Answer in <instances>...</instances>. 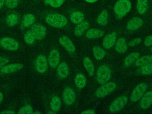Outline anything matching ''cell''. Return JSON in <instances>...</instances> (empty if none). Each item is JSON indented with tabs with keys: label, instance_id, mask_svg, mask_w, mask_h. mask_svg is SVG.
<instances>
[{
	"label": "cell",
	"instance_id": "cell-20",
	"mask_svg": "<svg viewBox=\"0 0 152 114\" xmlns=\"http://www.w3.org/2000/svg\"><path fill=\"white\" fill-rule=\"evenodd\" d=\"M103 31L97 29H91L88 30L86 36L89 39L99 38L104 35Z\"/></svg>",
	"mask_w": 152,
	"mask_h": 114
},
{
	"label": "cell",
	"instance_id": "cell-40",
	"mask_svg": "<svg viewBox=\"0 0 152 114\" xmlns=\"http://www.w3.org/2000/svg\"><path fill=\"white\" fill-rule=\"evenodd\" d=\"M81 114H95V111L94 110H87L83 111Z\"/></svg>",
	"mask_w": 152,
	"mask_h": 114
},
{
	"label": "cell",
	"instance_id": "cell-15",
	"mask_svg": "<svg viewBox=\"0 0 152 114\" xmlns=\"http://www.w3.org/2000/svg\"><path fill=\"white\" fill-rule=\"evenodd\" d=\"M152 104V91L146 92L142 97L140 102V106L143 110L148 109Z\"/></svg>",
	"mask_w": 152,
	"mask_h": 114
},
{
	"label": "cell",
	"instance_id": "cell-5",
	"mask_svg": "<svg viewBox=\"0 0 152 114\" xmlns=\"http://www.w3.org/2000/svg\"><path fill=\"white\" fill-rule=\"evenodd\" d=\"M147 86L145 83L142 82L135 88L130 96L132 102H135L139 100L144 96L147 90Z\"/></svg>",
	"mask_w": 152,
	"mask_h": 114
},
{
	"label": "cell",
	"instance_id": "cell-34",
	"mask_svg": "<svg viewBox=\"0 0 152 114\" xmlns=\"http://www.w3.org/2000/svg\"><path fill=\"white\" fill-rule=\"evenodd\" d=\"M33 108L32 106L29 105H27L21 107L18 111L19 114H30L33 113Z\"/></svg>",
	"mask_w": 152,
	"mask_h": 114
},
{
	"label": "cell",
	"instance_id": "cell-26",
	"mask_svg": "<svg viewBox=\"0 0 152 114\" xmlns=\"http://www.w3.org/2000/svg\"><path fill=\"white\" fill-rule=\"evenodd\" d=\"M61 102L58 96H54L52 98L50 102V107L53 112H58L61 107Z\"/></svg>",
	"mask_w": 152,
	"mask_h": 114
},
{
	"label": "cell",
	"instance_id": "cell-14",
	"mask_svg": "<svg viewBox=\"0 0 152 114\" xmlns=\"http://www.w3.org/2000/svg\"><path fill=\"white\" fill-rule=\"evenodd\" d=\"M143 21L139 17H135L131 19L127 24L126 28L128 30H135L142 26Z\"/></svg>",
	"mask_w": 152,
	"mask_h": 114
},
{
	"label": "cell",
	"instance_id": "cell-37",
	"mask_svg": "<svg viewBox=\"0 0 152 114\" xmlns=\"http://www.w3.org/2000/svg\"><path fill=\"white\" fill-rule=\"evenodd\" d=\"M144 44L146 47H149L152 46V35L148 36L145 38L144 41Z\"/></svg>",
	"mask_w": 152,
	"mask_h": 114
},
{
	"label": "cell",
	"instance_id": "cell-7",
	"mask_svg": "<svg viewBox=\"0 0 152 114\" xmlns=\"http://www.w3.org/2000/svg\"><path fill=\"white\" fill-rule=\"evenodd\" d=\"M0 45L3 48L10 51H16L19 47V43L10 38L5 37L0 40Z\"/></svg>",
	"mask_w": 152,
	"mask_h": 114
},
{
	"label": "cell",
	"instance_id": "cell-38",
	"mask_svg": "<svg viewBox=\"0 0 152 114\" xmlns=\"http://www.w3.org/2000/svg\"><path fill=\"white\" fill-rule=\"evenodd\" d=\"M141 42H142L141 38H138L134 39L133 41H131V42L129 43V45L130 46H134L137 45L141 43Z\"/></svg>",
	"mask_w": 152,
	"mask_h": 114
},
{
	"label": "cell",
	"instance_id": "cell-25",
	"mask_svg": "<svg viewBox=\"0 0 152 114\" xmlns=\"http://www.w3.org/2000/svg\"><path fill=\"white\" fill-rule=\"evenodd\" d=\"M75 83L79 89L83 88L86 84V79L83 74H79L75 78Z\"/></svg>",
	"mask_w": 152,
	"mask_h": 114
},
{
	"label": "cell",
	"instance_id": "cell-47",
	"mask_svg": "<svg viewBox=\"0 0 152 114\" xmlns=\"http://www.w3.org/2000/svg\"><path fill=\"white\" fill-rule=\"evenodd\" d=\"M151 51H152V49H151Z\"/></svg>",
	"mask_w": 152,
	"mask_h": 114
},
{
	"label": "cell",
	"instance_id": "cell-11",
	"mask_svg": "<svg viewBox=\"0 0 152 114\" xmlns=\"http://www.w3.org/2000/svg\"><path fill=\"white\" fill-rule=\"evenodd\" d=\"M31 30L37 40H42L46 35V28L44 26L41 24H35L32 26Z\"/></svg>",
	"mask_w": 152,
	"mask_h": 114
},
{
	"label": "cell",
	"instance_id": "cell-33",
	"mask_svg": "<svg viewBox=\"0 0 152 114\" xmlns=\"http://www.w3.org/2000/svg\"><path fill=\"white\" fill-rule=\"evenodd\" d=\"M66 0H45V4H49L53 8H58L60 7Z\"/></svg>",
	"mask_w": 152,
	"mask_h": 114
},
{
	"label": "cell",
	"instance_id": "cell-2",
	"mask_svg": "<svg viewBox=\"0 0 152 114\" xmlns=\"http://www.w3.org/2000/svg\"><path fill=\"white\" fill-rule=\"evenodd\" d=\"M131 7L129 0H118L114 6V11L118 18H122L130 11Z\"/></svg>",
	"mask_w": 152,
	"mask_h": 114
},
{
	"label": "cell",
	"instance_id": "cell-17",
	"mask_svg": "<svg viewBox=\"0 0 152 114\" xmlns=\"http://www.w3.org/2000/svg\"><path fill=\"white\" fill-rule=\"evenodd\" d=\"M69 68L66 63L62 62L61 63L58 67L57 73L59 77L61 79L67 78L69 74Z\"/></svg>",
	"mask_w": 152,
	"mask_h": 114
},
{
	"label": "cell",
	"instance_id": "cell-24",
	"mask_svg": "<svg viewBox=\"0 0 152 114\" xmlns=\"http://www.w3.org/2000/svg\"><path fill=\"white\" fill-rule=\"evenodd\" d=\"M35 21V18L34 15L30 13L26 14L23 17L22 25L24 27H29L34 24Z\"/></svg>",
	"mask_w": 152,
	"mask_h": 114
},
{
	"label": "cell",
	"instance_id": "cell-18",
	"mask_svg": "<svg viewBox=\"0 0 152 114\" xmlns=\"http://www.w3.org/2000/svg\"><path fill=\"white\" fill-rule=\"evenodd\" d=\"M89 24L87 21H82L78 24L75 27L74 33L76 36L80 37L83 35L85 31L89 27Z\"/></svg>",
	"mask_w": 152,
	"mask_h": 114
},
{
	"label": "cell",
	"instance_id": "cell-10",
	"mask_svg": "<svg viewBox=\"0 0 152 114\" xmlns=\"http://www.w3.org/2000/svg\"><path fill=\"white\" fill-rule=\"evenodd\" d=\"M59 42L69 53L72 54L75 52L76 48L75 45L66 36L61 37L59 39Z\"/></svg>",
	"mask_w": 152,
	"mask_h": 114
},
{
	"label": "cell",
	"instance_id": "cell-16",
	"mask_svg": "<svg viewBox=\"0 0 152 114\" xmlns=\"http://www.w3.org/2000/svg\"><path fill=\"white\" fill-rule=\"evenodd\" d=\"M117 34L112 33L106 35L104 38L103 46L106 49H110L114 46L116 41Z\"/></svg>",
	"mask_w": 152,
	"mask_h": 114
},
{
	"label": "cell",
	"instance_id": "cell-31",
	"mask_svg": "<svg viewBox=\"0 0 152 114\" xmlns=\"http://www.w3.org/2000/svg\"><path fill=\"white\" fill-rule=\"evenodd\" d=\"M18 17L15 14H11L8 15L6 18L7 25L10 26H13L18 23Z\"/></svg>",
	"mask_w": 152,
	"mask_h": 114
},
{
	"label": "cell",
	"instance_id": "cell-27",
	"mask_svg": "<svg viewBox=\"0 0 152 114\" xmlns=\"http://www.w3.org/2000/svg\"><path fill=\"white\" fill-rule=\"evenodd\" d=\"M151 63H152V55H146L139 57L135 63L137 66L141 67Z\"/></svg>",
	"mask_w": 152,
	"mask_h": 114
},
{
	"label": "cell",
	"instance_id": "cell-29",
	"mask_svg": "<svg viewBox=\"0 0 152 114\" xmlns=\"http://www.w3.org/2000/svg\"><path fill=\"white\" fill-rule=\"evenodd\" d=\"M92 51L94 56L97 60H102L106 54V53L104 49L99 46H94Z\"/></svg>",
	"mask_w": 152,
	"mask_h": 114
},
{
	"label": "cell",
	"instance_id": "cell-28",
	"mask_svg": "<svg viewBox=\"0 0 152 114\" xmlns=\"http://www.w3.org/2000/svg\"><path fill=\"white\" fill-rule=\"evenodd\" d=\"M108 20V13L106 10H103L97 19V22L98 24L102 26L107 25Z\"/></svg>",
	"mask_w": 152,
	"mask_h": 114
},
{
	"label": "cell",
	"instance_id": "cell-21",
	"mask_svg": "<svg viewBox=\"0 0 152 114\" xmlns=\"http://www.w3.org/2000/svg\"><path fill=\"white\" fill-rule=\"evenodd\" d=\"M115 50L119 53L123 54L127 50V45L124 38H120L118 40L115 46Z\"/></svg>",
	"mask_w": 152,
	"mask_h": 114
},
{
	"label": "cell",
	"instance_id": "cell-35",
	"mask_svg": "<svg viewBox=\"0 0 152 114\" xmlns=\"http://www.w3.org/2000/svg\"><path fill=\"white\" fill-rule=\"evenodd\" d=\"M140 71L142 74L145 75L152 74V63L142 66Z\"/></svg>",
	"mask_w": 152,
	"mask_h": 114
},
{
	"label": "cell",
	"instance_id": "cell-4",
	"mask_svg": "<svg viewBox=\"0 0 152 114\" xmlns=\"http://www.w3.org/2000/svg\"><path fill=\"white\" fill-rule=\"evenodd\" d=\"M116 88V84L113 82H109L104 84L103 86L97 89L96 92V96L98 98H102L113 92Z\"/></svg>",
	"mask_w": 152,
	"mask_h": 114
},
{
	"label": "cell",
	"instance_id": "cell-44",
	"mask_svg": "<svg viewBox=\"0 0 152 114\" xmlns=\"http://www.w3.org/2000/svg\"><path fill=\"white\" fill-rule=\"evenodd\" d=\"M88 3H93L95 2L96 1L98 0H85Z\"/></svg>",
	"mask_w": 152,
	"mask_h": 114
},
{
	"label": "cell",
	"instance_id": "cell-23",
	"mask_svg": "<svg viewBox=\"0 0 152 114\" xmlns=\"http://www.w3.org/2000/svg\"><path fill=\"white\" fill-rule=\"evenodd\" d=\"M140 57V54L138 52H133L129 54L125 58L124 64L125 66H129Z\"/></svg>",
	"mask_w": 152,
	"mask_h": 114
},
{
	"label": "cell",
	"instance_id": "cell-46",
	"mask_svg": "<svg viewBox=\"0 0 152 114\" xmlns=\"http://www.w3.org/2000/svg\"><path fill=\"white\" fill-rule=\"evenodd\" d=\"M34 114H41V113H39V112H36V113H33Z\"/></svg>",
	"mask_w": 152,
	"mask_h": 114
},
{
	"label": "cell",
	"instance_id": "cell-9",
	"mask_svg": "<svg viewBox=\"0 0 152 114\" xmlns=\"http://www.w3.org/2000/svg\"><path fill=\"white\" fill-rule=\"evenodd\" d=\"M35 67L39 73L45 72L48 68V62L46 57L43 55H40L37 58L35 62Z\"/></svg>",
	"mask_w": 152,
	"mask_h": 114
},
{
	"label": "cell",
	"instance_id": "cell-3",
	"mask_svg": "<svg viewBox=\"0 0 152 114\" xmlns=\"http://www.w3.org/2000/svg\"><path fill=\"white\" fill-rule=\"evenodd\" d=\"M111 76V71L108 65H103L98 68L96 72V79L100 84H105L108 82Z\"/></svg>",
	"mask_w": 152,
	"mask_h": 114
},
{
	"label": "cell",
	"instance_id": "cell-8",
	"mask_svg": "<svg viewBox=\"0 0 152 114\" xmlns=\"http://www.w3.org/2000/svg\"><path fill=\"white\" fill-rule=\"evenodd\" d=\"M63 99L66 104H73L76 99L75 93L74 90L69 87H66L63 91Z\"/></svg>",
	"mask_w": 152,
	"mask_h": 114
},
{
	"label": "cell",
	"instance_id": "cell-42",
	"mask_svg": "<svg viewBox=\"0 0 152 114\" xmlns=\"http://www.w3.org/2000/svg\"><path fill=\"white\" fill-rule=\"evenodd\" d=\"M4 3H5V0H0V9H1L3 6Z\"/></svg>",
	"mask_w": 152,
	"mask_h": 114
},
{
	"label": "cell",
	"instance_id": "cell-22",
	"mask_svg": "<svg viewBox=\"0 0 152 114\" xmlns=\"http://www.w3.org/2000/svg\"><path fill=\"white\" fill-rule=\"evenodd\" d=\"M84 15L80 11H75L70 15V19L72 23L78 24L83 21Z\"/></svg>",
	"mask_w": 152,
	"mask_h": 114
},
{
	"label": "cell",
	"instance_id": "cell-45",
	"mask_svg": "<svg viewBox=\"0 0 152 114\" xmlns=\"http://www.w3.org/2000/svg\"><path fill=\"white\" fill-rule=\"evenodd\" d=\"M56 113H55V112H50V113H49L48 114H55Z\"/></svg>",
	"mask_w": 152,
	"mask_h": 114
},
{
	"label": "cell",
	"instance_id": "cell-12",
	"mask_svg": "<svg viewBox=\"0 0 152 114\" xmlns=\"http://www.w3.org/2000/svg\"><path fill=\"white\" fill-rule=\"evenodd\" d=\"M60 60L59 52L56 49L53 50L50 53L48 57V63L50 67L55 68L58 66Z\"/></svg>",
	"mask_w": 152,
	"mask_h": 114
},
{
	"label": "cell",
	"instance_id": "cell-19",
	"mask_svg": "<svg viewBox=\"0 0 152 114\" xmlns=\"http://www.w3.org/2000/svg\"><path fill=\"white\" fill-rule=\"evenodd\" d=\"M83 64L85 69L90 76H92L94 73V65L92 60L88 57H84L83 59Z\"/></svg>",
	"mask_w": 152,
	"mask_h": 114
},
{
	"label": "cell",
	"instance_id": "cell-1",
	"mask_svg": "<svg viewBox=\"0 0 152 114\" xmlns=\"http://www.w3.org/2000/svg\"><path fill=\"white\" fill-rule=\"evenodd\" d=\"M45 22L51 26L55 28H62L66 25L68 21L66 18L61 14L52 13L46 16Z\"/></svg>",
	"mask_w": 152,
	"mask_h": 114
},
{
	"label": "cell",
	"instance_id": "cell-39",
	"mask_svg": "<svg viewBox=\"0 0 152 114\" xmlns=\"http://www.w3.org/2000/svg\"><path fill=\"white\" fill-rule=\"evenodd\" d=\"M9 62V59L5 57H0V69Z\"/></svg>",
	"mask_w": 152,
	"mask_h": 114
},
{
	"label": "cell",
	"instance_id": "cell-32",
	"mask_svg": "<svg viewBox=\"0 0 152 114\" xmlns=\"http://www.w3.org/2000/svg\"><path fill=\"white\" fill-rule=\"evenodd\" d=\"M24 41L29 45H32L36 40L34 35L31 30H28L24 35Z\"/></svg>",
	"mask_w": 152,
	"mask_h": 114
},
{
	"label": "cell",
	"instance_id": "cell-43",
	"mask_svg": "<svg viewBox=\"0 0 152 114\" xmlns=\"http://www.w3.org/2000/svg\"><path fill=\"white\" fill-rule=\"evenodd\" d=\"M4 99V96L3 95L2 93L1 92H0V104H1V103L2 101H3Z\"/></svg>",
	"mask_w": 152,
	"mask_h": 114
},
{
	"label": "cell",
	"instance_id": "cell-41",
	"mask_svg": "<svg viewBox=\"0 0 152 114\" xmlns=\"http://www.w3.org/2000/svg\"><path fill=\"white\" fill-rule=\"evenodd\" d=\"M1 114H16V113L13 111L11 110H5V111H3L1 113H0Z\"/></svg>",
	"mask_w": 152,
	"mask_h": 114
},
{
	"label": "cell",
	"instance_id": "cell-6",
	"mask_svg": "<svg viewBox=\"0 0 152 114\" xmlns=\"http://www.w3.org/2000/svg\"><path fill=\"white\" fill-rule=\"evenodd\" d=\"M128 98L126 96H122L116 99L110 106V110L111 113L119 112L126 104Z\"/></svg>",
	"mask_w": 152,
	"mask_h": 114
},
{
	"label": "cell",
	"instance_id": "cell-13",
	"mask_svg": "<svg viewBox=\"0 0 152 114\" xmlns=\"http://www.w3.org/2000/svg\"><path fill=\"white\" fill-rule=\"evenodd\" d=\"M23 64L20 63H13L7 65L1 68V72L4 74L16 72L23 68Z\"/></svg>",
	"mask_w": 152,
	"mask_h": 114
},
{
	"label": "cell",
	"instance_id": "cell-30",
	"mask_svg": "<svg viewBox=\"0 0 152 114\" xmlns=\"http://www.w3.org/2000/svg\"><path fill=\"white\" fill-rule=\"evenodd\" d=\"M137 9L140 14L145 13L148 9V0H137Z\"/></svg>",
	"mask_w": 152,
	"mask_h": 114
},
{
	"label": "cell",
	"instance_id": "cell-36",
	"mask_svg": "<svg viewBox=\"0 0 152 114\" xmlns=\"http://www.w3.org/2000/svg\"><path fill=\"white\" fill-rule=\"evenodd\" d=\"M4 3L8 8L13 9L18 5V0H5Z\"/></svg>",
	"mask_w": 152,
	"mask_h": 114
}]
</instances>
